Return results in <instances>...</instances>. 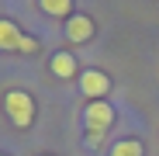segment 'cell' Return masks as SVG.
Here are the masks:
<instances>
[{
  "label": "cell",
  "mask_w": 159,
  "mask_h": 156,
  "mask_svg": "<svg viewBox=\"0 0 159 156\" xmlns=\"http://www.w3.org/2000/svg\"><path fill=\"white\" fill-rule=\"evenodd\" d=\"M111 121H114V108H111L107 101H90V104H87L83 125H87V139H90V142H100L104 132L111 128Z\"/></svg>",
  "instance_id": "1"
},
{
  "label": "cell",
  "mask_w": 159,
  "mask_h": 156,
  "mask_svg": "<svg viewBox=\"0 0 159 156\" xmlns=\"http://www.w3.org/2000/svg\"><path fill=\"white\" fill-rule=\"evenodd\" d=\"M4 108H7V118H11L17 128H28L31 118H35V101L24 94V90H11L7 101H4Z\"/></svg>",
  "instance_id": "2"
},
{
  "label": "cell",
  "mask_w": 159,
  "mask_h": 156,
  "mask_svg": "<svg viewBox=\"0 0 159 156\" xmlns=\"http://www.w3.org/2000/svg\"><path fill=\"white\" fill-rule=\"evenodd\" d=\"M107 87H111V80L104 73H97V69H87L83 76H80V90H83L90 101H100L104 94H107Z\"/></svg>",
  "instance_id": "3"
},
{
  "label": "cell",
  "mask_w": 159,
  "mask_h": 156,
  "mask_svg": "<svg viewBox=\"0 0 159 156\" xmlns=\"http://www.w3.org/2000/svg\"><path fill=\"white\" fill-rule=\"evenodd\" d=\"M66 38L69 42H90L93 38V21L87 14H69L66 17Z\"/></svg>",
  "instance_id": "4"
},
{
  "label": "cell",
  "mask_w": 159,
  "mask_h": 156,
  "mask_svg": "<svg viewBox=\"0 0 159 156\" xmlns=\"http://www.w3.org/2000/svg\"><path fill=\"white\" fill-rule=\"evenodd\" d=\"M21 45V31H17V24L7 21V17H0V49H17Z\"/></svg>",
  "instance_id": "5"
},
{
  "label": "cell",
  "mask_w": 159,
  "mask_h": 156,
  "mask_svg": "<svg viewBox=\"0 0 159 156\" xmlns=\"http://www.w3.org/2000/svg\"><path fill=\"white\" fill-rule=\"evenodd\" d=\"M52 73L56 76H73L76 73V59L69 52H56V56H52Z\"/></svg>",
  "instance_id": "6"
},
{
  "label": "cell",
  "mask_w": 159,
  "mask_h": 156,
  "mask_svg": "<svg viewBox=\"0 0 159 156\" xmlns=\"http://www.w3.org/2000/svg\"><path fill=\"white\" fill-rule=\"evenodd\" d=\"M38 4L52 17H69V11H73V0H38Z\"/></svg>",
  "instance_id": "7"
},
{
  "label": "cell",
  "mask_w": 159,
  "mask_h": 156,
  "mask_svg": "<svg viewBox=\"0 0 159 156\" xmlns=\"http://www.w3.org/2000/svg\"><path fill=\"white\" fill-rule=\"evenodd\" d=\"M111 156H142V142H135V139H121V142L111 146Z\"/></svg>",
  "instance_id": "8"
},
{
  "label": "cell",
  "mask_w": 159,
  "mask_h": 156,
  "mask_svg": "<svg viewBox=\"0 0 159 156\" xmlns=\"http://www.w3.org/2000/svg\"><path fill=\"white\" fill-rule=\"evenodd\" d=\"M21 52H38V42L35 38H28V35H21V45H17Z\"/></svg>",
  "instance_id": "9"
}]
</instances>
